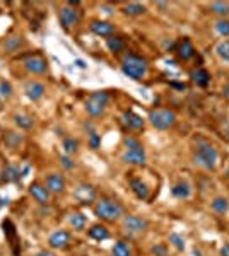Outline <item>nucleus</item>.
<instances>
[{"instance_id":"38","label":"nucleus","mask_w":229,"mask_h":256,"mask_svg":"<svg viewBox=\"0 0 229 256\" xmlns=\"http://www.w3.org/2000/svg\"><path fill=\"white\" fill-rule=\"evenodd\" d=\"M125 147L127 150H137V149H142V143L135 137H125Z\"/></svg>"},{"instance_id":"36","label":"nucleus","mask_w":229,"mask_h":256,"mask_svg":"<svg viewBox=\"0 0 229 256\" xmlns=\"http://www.w3.org/2000/svg\"><path fill=\"white\" fill-rule=\"evenodd\" d=\"M216 31L217 34H221V36H229V21L228 19H219V21L216 22Z\"/></svg>"},{"instance_id":"18","label":"nucleus","mask_w":229,"mask_h":256,"mask_svg":"<svg viewBox=\"0 0 229 256\" xmlns=\"http://www.w3.org/2000/svg\"><path fill=\"white\" fill-rule=\"evenodd\" d=\"M176 55L180 60H190L193 55H195V48H193L192 41L188 38H183L176 46Z\"/></svg>"},{"instance_id":"3","label":"nucleus","mask_w":229,"mask_h":256,"mask_svg":"<svg viewBox=\"0 0 229 256\" xmlns=\"http://www.w3.org/2000/svg\"><path fill=\"white\" fill-rule=\"evenodd\" d=\"M122 70L125 75H129L130 79L134 80H141L147 75V70H149V65L147 62L141 57L135 55H127L122 62Z\"/></svg>"},{"instance_id":"33","label":"nucleus","mask_w":229,"mask_h":256,"mask_svg":"<svg viewBox=\"0 0 229 256\" xmlns=\"http://www.w3.org/2000/svg\"><path fill=\"white\" fill-rule=\"evenodd\" d=\"M14 89L9 80H0V99H9L12 96Z\"/></svg>"},{"instance_id":"17","label":"nucleus","mask_w":229,"mask_h":256,"mask_svg":"<svg viewBox=\"0 0 229 256\" xmlns=\"http://www.w3.org/2000/svg\"><path fill=\"white\" fill-rule=\"evenodd\" d=\"M130 188L139 200H149L151 190H149V186H147L146 181H142L141 178H134V180H130Z\"/></svg>"},{"instance_id":"34","label":"nucleus","mask_w":229,"mask_h":256,"mask_svg":"<svg viewBox=\"0 0 229 256\" xmlns=\"http://www.w3.org/2000/svg\"><path fill=\"white\" fill-rule=\"evenodd\" d=\"M211 10L219 15H228L229 14V3L228 2H212Z\"/></svg>"},{"instance_id":"5","label":"nucleus","mask_w":229,"mask_h":256,"mask_svg":"<svg viewBox=\"0 0 229 256\" xmlns=\"http://www.w3.org/2000/svg\"><path fill=\"white\" fill-rule=\"evenodd\" d=\"M108 101H110L108 92H104V91L92 92L86 101V111L91 116H101L104 113V110H106Z\"/></svg>"},{"instance_id":"13","label":"nucleus","mask_w":229,"mask_h":256,"mask_svg":"<svg viewBox=\"0 0 229 256\" xmlns=\"http://www.w3.org/2000/svg\"><path fill=\"white\" fill-rule=\"evenodd\" d=\"M24 92H26V96H28V99L40 101L45 96L46 89H45V85L41 82H38V80H29V82L24 84Z\"/></svg>"},{"instance_id":"40","label":"nucleus","mask_w":229,"mask_h":256,"mask_svg":"<svg viewBox=\"0 0 229 256\" xmlns=\"http://www.w3.org/2000/svg\"><path fill=\"white\" fill-rule=\"evenodd\" d=\"M60 162H62V166H64L65 169H72L74 166H76V164H74V161L71 159V156H65V154H64V156H60Z\"/></svg>"},{"instance_id":"37","label":"nucleus","mask_w":229,"mask_h":256,"mask_svg":"<svg viewBox=\"0 0 229 256\" xmlns=\"http://www.w3.org/2000/svg\"><path fill=\"white\" fill-rule=\"evenodd\" d=\"M169 243H171L178 251H183L185 250V239H183V236L176 234V232L169 234Z\"/></svg>"},{"instance_id":"4","label":"nucleus","mask_w":229,"mask_h":256,"mask_svg":"<svg viewBox=\"0 0 229 256\" xmlns=\"http://www.w3.org/2000/svg\"><path fill=\"white\" fill-rule=\"evenodd\" d=\"M149 122L157 130H168L176 123V115L171 110H153L149 113Z\"/></svg>"},{"instance_id":"44","label":"nucleus","mask_w":229,"mask_h":256,"mask_svg":"<svg viewBox=\"0 0 229 256\" xmlns=\"http://www.w3.org/2000/svg\"><path fill=\"white\" fill-rule=\"evenodd\" d=\"M223 92H224V98H226V99L229 101V82H228L226 85H224V91H223Z\"/></svg>"},{"instance_id":"8","label":"nucleus","mask_w":229,"mask_h":256,"mask_svg":"<svg viewBox=\"0 0 229 256\" xmlns=\"http://www.w3.org/2000/svg\"><path fill=\"white\" fill-rule=\"evenodd\" d=\"M2 229H3V234H5V238L9 239V244L10 248H12V253L15 256L21 255V239H19L17 236V231H15V226L12 222H10L9 219H5L2 222Z\"/></svg>"},{"instance_id":"1","label":"nucleus","mask_w":229,"mask_h":256,"mask_svg":"<svg viewBox=\"0 0 229 256\" xmlns=\"http://www.w3.org/2000/svg\"><path fill=\"white\" fill-rule=\"evenodd\" d=\"M193 161L197 166L207 169V171H214L217 162H219V154H217L216 147L212 143L199 140L197 142V150L193 154Z\"/></svg>"},{"instance_id":"6","label":"nucleus","mask_w":229,"mask_h":256,"mask_svg":"<svg viewBox=\"0 0 229 256\" xmlns=\"http://www.w3.org/2000/svg\"><path fill=\"white\" fill-rule=\"evenodd\" d=\"M122 226H123V231H125L129 236H139L147 231L149 222L139 215H125L123 217Z\"/></svg>"},{"instance_id":"39","label":"nucleus","mask_w":229,"mask_h":256,"mask_svg":"<svg viewBox=\"0 0 229 256\" xmlns=\"http://www.w3.org/2000/svg\"><path fill=\"white\" fill-rule=\"evenodd\" d=\"M99 142H101L99 135L96 131H91V135H89V145H91V149H98Z\"/></svg>"},{"instance_id":"26","label":"nucleus","mask_w":229,"mask_h":256,"mask_svg":"<svg viewBox=\"0 0 229 256\" xmlns=\"http://www.w3.org/2000/svg\"><path fill=\"white\" fill-rule=\"evenodd\" d=\"M111 256H132V248L127 241H118L111 248Z\"/></svg>"},{"instance_id":"31","label":"nucleus","mask_w":229,"mask_h":256,"mask_svg":"<svg viewBox=\"0 0 229 256\" xmlns=\"http://www.w3.org/2000/svg\"><path fill=\"white\" fill-rule=\"evenodd\" d=\"M62 147H64L65 156H72V154H76L77 150H79V142L72 137H67L64 142H62Z\"/></svg>"},{"instance_id":"23","label":"nucleus","mask_w":229,"mask_h":256,"mask_svg":"<svg viewBox=\"0 0 229 256\" xmlns=\"http://www.w3.org/2000/svg\"><path fill=\"white\" fill-rule=\"evenodd\" d=\"M192 80L195 82L199 87H207L209 82H211V75H209V72L205 70V68H197V70L192 72Z\"/></svg>"},{"instance_id":"7","label":"nucleus","mask_w":229,"mask_h":256,"mask_svg":"<svg viewBox=\"0 0 229 256\" xmlns=\"http://www.w3.org/2000/svg\"><path fill=\"white\" fill-rule=\"evenodd\" d=\"M96 196H98L96 188L92 185H89V183L79 185L76 188V192H74V198L79 201L80 205H92L96 201Z\"/></svg>"},{"instance_id":"10","label":"nucleus","mask_w":229,"mask_h":256,"mask_svg":"<svg viewBox=\"0 0 229 256\" xmlns=\"http://www.w3.org/2000/svg\"><path fill=\"white\" fill-rule=\"evenodd\" d=\"M58 15H60V22L65 29L72 28V26H76L77 22L80 21V10L76 9V7H71V5L62 7Z\"/></svg>"},{"instance_id":"14","label":"nucleus","mask_w":229,"mask_h":256,"mask_svg":"<svg viewBox=\"0 0 229 256\" xmlns=\"http://www.w3.org/2000/svg\"><path fill=\"white\" fill-rule=\"evenodd\" d=\"M122 161H125L127 164L142 166V164H146V161H147V154H146V150H144V147L137 150H125L122 156Z\"/></svg>"},{"instance_id":"29","label":"nucleus","mask_w":229,"mask_h":256,"mask_svg":"<svg viewBox=\"0 0 229 256\" xmlns=\"http://www.w3.org/2000/svg\"><path fill=\"white\" fill-rule=\"evenodd\" d=\"M211 207H212V210L217 213H226L229 210V201H228V198H224V196H217V198L212 200Z\"/></svg>"},{"instance_id":"41","label":"nucleus","mask_w":229,"mask_h":256,"mask_svg":"<svg viewBox=\"0 0 229 256\" xmlns=\"http://www.w3.org/2000/svg\"><path fill=\"white\" fill-rule=\"evenodd\" d=\"M153 253H154V255H159V256H164V255H166V250H164L162 246H157V248L154 246V248H153Z\"/></svg>"},{"instance_id":"22","label":"nucleus","mask_w":229,"mask_h":256,"mask_svg":"<svg viewBox=\"0 0 229 256\" xmlns=\"http://www.w3.org/2000/svg\"><path fill=\"white\" fill-rule=\"evenodd\" d=\"M86 224H87V219L84 213L72 212L71 215H69V226H71L74 231H82V229L86 227Z\"/></svg>"},{"instance_id":"12","label":"nucleus","mask_w":229,"mask_h":256,"mask_svg":"<svg viewBox=\"0 0 229 256\" xmlns=\"http://www.w3.org/2000/svg\"><path fill=\"white\" fill-rule=\"evenodd\" d=\"M29 195L33 196L34 200L38 201L40 205H46L50 201V195L52 193L48 192V188H46L45 185H40V183H33V185H29Z\"/></svg>"},{"instance_id":"46","label":"nucleus","mask_w":229,"mask_h":256,"mask_svg":"<svg viewBox=\"0 0 229 256\" xmlns=\"http://www.w3.org/2000/svg\"><path fill=\"white\" fill-rule=\"evenodd\" d=\"M103 10H104V14H111V9H110V7H103Z\"/></svg>"},{"instance_id":"16","label":"nucleus","mask_w":229,"mask_h":256,"mask_svg":"<svg viewBox=\"0 0 229 256\" xmlns=\"http://www.w3.org/2000/svg\"><path fill=\"white\" fill-rule=\"evenodd\" d=\"M46 188H48L50 193H64L65 192V180L62 174H57V173H52L46 176Z\"/></svg>"},{"instance_id":"48","label":"nucleus","mask_w":229,"mask_h":256,"mask_svg":"<svg viewBox=\"0 0 229 256\" xmlns=\"http://www.w3.org/2000/svg\"><path fill=\"white\" fill-rule=\"evenodd\" d=\"M228 176H229V169H228Z\"/></svg>"},{"instance_id":"27","label":"nucleus","mask_w":229,"mask_h":256,"mask_svg":"<svg viewBox=\"0 0 229 256\" xmlns=\"http://www.w3.org/2000/svg\"><path fill=\"white\" fill-rule=\"evenodd\" d=\"M106 46H108L110 52L118 53V52H122V50L125 48V41H123V38H120V36H111V38H108V40H106Z\"/></svg>"},{"instance_id":"32","label":"nucleus","mask_w":229,"mask_h":256,"mask_svg":"<svg viewBox=\"0 0 229 256\" xmlns=\"http://www.w3.org/2000/svg\"><path fill=\"white\" fill-rule=\"evenodd\" d=\"M3 140H5V143L10 147V149H15V147H17L19 143H21L22 137L19 133H15V131H7L5 137H3Z\"/></svg>"},{"instance_id":"35","label":"nucleus","mask_w":229,"mask_h":256,"mask_svg":"<svg viewBox=\"0 0 229 256\" xmlns=\"http://www.w3.org/2000/svg\"><path fill=\"white\" fill-rule=\"evenodd\" d=\"M216 53L219 58H223L224 62H229V41H221L216 48Z\"/></svg>"},{"instance_id":"9","label":"nucleus","mask_w":229,"mask_h":256,"mask_svg":"<svg viewBox=\"0 0 229 256\" xmlns=\"http://www.w3.org/2000/svg\"><path fill=\"white\" fill-rule=\"evenodd\" d=\"M71 241H72L71 232L65 231V229H58V231L50 234L48 246L52 248V250H65V248L71 244Z\"/></svg>"},{"instance_id":"20","label":"nucleus","mask_w":229,"mask_h":256,"mask_svg":"<svg viewBox=\"0 0 229 256\" xmlns=\"http://www.w3.org/2000/svg\"><path fill=\"white\" fill-rule=\"evenodd\" d=\"M171 195L178 200H185L192 195V188H190V185L186 181H180V183H176L171 188Z\"/></svg>"},{"instance_id":"21","label":"nucleus","mask_w":229,"mask_h":256,"mask_svg":"<svg viewBox=\"0 0 229 256\" xmlns=\"http://www.w3.org/2000/svg\"><path fill=\"white\" fill-rule=\"evenodd\" d=\"M21 178H22V174L17 166H7L2 173V180L5 181V183H19Z\"/></svg>"},{"instance_id":"19","label":"nucleus","mask_w":229,"mask_h":256,"mask_svg":"<svg viewBox=\"0 0 229 256\" xmlns=\"http://www.w3.org/2000/svg\"><path fill=\"white\" fill-rule=\"evenodd\" d=\"M123 123L130 128V130H142L144 128V120L134 111H125L123 113Z\"/></svg>"},{"instance_id":"47","label":"nucleus","mask_w":229,"mask_h":256,"mask_svg":"<svg viewBox=\"0 0 229 256\" xmlns=\"http://www.w3.org/2000/svg\"><path fill=\"white\" fill-rule=\"evenodd\" d=\"M0 111H2V99H0Z\"/></svg>"},{"instance_id":"43","label":"nucleus","mask_w":229,"mask_h":256,"mask_svg":"<svg viewBox=\"0 0 229 256\" xmlns=\"http://www.w3.org/2000/svg\"><path fill=\"white\" fill-rule=\"evenodd\" d=\"M221 256H229V244H226V246L221 250Z\"/></svg>"},{"instance_id":"15","label":"nucleus","mask_w":229,"mask_h":256,"mask_svg":"<svg viewBox=\"0 0 229 256\" xmlns=\"http://www.w3.org/2000/svg\"><path fill=\"white\" fill-rule=\"evenodd\" d=\"M91 31L98 34L101 38H111L115 34V26L108 21H92L91 22Z\"/></svg>"},{"instance_id":"2","label":"nucleus","mask_w":229,"mask_h":256,"mask_svg":"<svg viewBox=\"0 0 229 256\" xmlns=\"http://www.w3.org/2000/svg\"><path fill=\"white\" fill-rule=\"evenodd\" d=\"M94 213H96V217H99L101 220H106V222H116V220H120L123 215H125V210H123V207L116 200L101 198V200L96 201Z\"/></svg>"},{"instance_id":"11","label":"nucleus","mask_w":229,"mask_h":256,"mask_svg":"<svg viewBox=\"0 0 229 256\" xmlns=\"http://www.w3.org/2000/svg\"><path fill=\"white\" fill-rule=\"evenodd\" d=\"M24 65H26V70L31 72V73H36V75H40V73H45L46 68H48V62H46L45 57L41 55H31L24 60Z\"/></svg>"},{"instance_id":"24","label":"nucleus","mask_w":229,"mask_h":256,"mask_svg":"<svg viewBox=\"0 0 229 256\" xmlns=\"http://www.w3.org/2000/svg\"><path fill=\"white\" fill-rule=\"evenodd\" d=\"M89 238L94 239V241H104V239L110 238V231H108L104 226H101V224H96V226H92L89 229Z\"/></svg>"},{"instance_id":"25","label":"nucleus","mask_w":229,"mask_h":256,"mask_svg":"<svg viewBox=\"0 0 229 256\" xmlns=\"http://www.w3.org/2000/svg\"><path fill=\"white\" fill-rule=\"evenodd\" d=\"M24 45V38L22 36H9L3 43V48H5V52L12 53V52H17L21 46Z\"/></svg>"},{"instance_id":"45","label":"nucleus","mask_w":229,"mask_h":256,"mask_svg":"<svg viewBox=\"0 0 229 256\" xmlns=\"http://www.w3.org/2000/svg\"><path fill=\"white\" fill-rule=\"evenodd\" d=\"M34 256H53L50 251H41V253H38V255H34Z\"/></svg>"},{"instance_id":"42","label":"nucleus","mask_w":229,"mask_h":256,"mask_svg":"<svg viewBox=\"0 0 229 256\" xmlns=\"http://www.w3.org/2000/svg\"><path fill=\"white\" fill-rule=\"evenodd\" d=\"M74 64H76L79 68H86V67H87V65H86V62H84V60H80V58H77V60L74 62Z\"/></svg>"},{"instance_id":"28","label":"nucleus","mask_w":229,"mask_h":256,"mask_svg":"<svg viewBox=\"0 0 229 256\" xmlns=\"http://www.w3.org/2000/svg\"><path fill=\"white\" fill-rule=\"evenodd\" d=\"M146 10H147L146 5H142V3H139V2H132V3H129V5L123 7V12H125L127 15H132V17H135V15H142Z\"/></svg>"},{"instance_id":"30","label":"nucleus","mask_w":229,"mask_h":256,"mask_svg":"<svg viewBox=\"0 0 229 256\" xmlns=\"http://www.w3.org/2000/svg\"><path fill=\"white\" fill-rule=\"evenodd\" d=\"M14 122H15V125H17L19 128H22V130H29V128L34 125L33 118L28 116V115H24V113L15 115L14 116Z\"/></svg>"}]
</instances>
